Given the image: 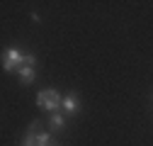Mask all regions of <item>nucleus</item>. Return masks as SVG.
<instances>
[{
	"instance_id": "obj_7",
	"label": "nucleus",
	"mask_w": 153,
	"mask_h": 146,
	"mask_svg": "<svg viewBox=\"0 0 153 146\" xmlns=\"http://www.w3.org/2000/svg\"><path fill=\"white\" fill-rule=\"evenodd\" d=\"M27 134H34V136L42 134V124H39V119H34V122L29 124V132H27Z\"/></svg>"
},
{
	"instance_id": "obj_4",
	"label": "nucleus",
	"mask_w": 153,
	"mask_h": 146,
	"mask_svg": "<svg viewBox=\"0 0 153 146\" xmlns=\"http://www.w3.org/2000/svg\"><path fill=\"white\" fill-rule=\"evenodd\" d=\"M34 78H36V68H34V66H22V68H20V80H22L25 85H29Z\"/></svg>"
},
{
	"instance_id": "obj_6",
	"label": "nucleus",
	"mask_w": 153,
	"mask_h": 146,
	"mask_svg": "<svg viewBox=\"0 0 153 146\" xmlns=\"http://www.w3.org/2000/svg\"><path fill=\"white\" fill-rule=\"evenodd\" d=\"M32 136H34V134H32ZM34 139H36V146H51V136H49L46 132H42V134H36Z\"/></svg>"
},
{
	"instance_id": "obj_3",
	"label": "nucleus",
	"mask_w": 153,
	"mask_h": 146,
	"mask_svg": "<svg viewBox=\"0 0 153 146\" xmlns=\"http://www.w3.org/2000/svg\"><path fill=\"white\" fill-rule=\"evenodd\" d=\"M61 107L66 110L68 115H75V112H78V110H80V102H78V95H73V93H71V95H66V98H63V105H61Z\"/></svg>"
},
{
	"instance_id": "obj_1",
	"label": "nucleus",
	"mask_w": 153,
	"mask_h": 146,
	"mask_svg": "<svg viewBox=\"0 0 153 146\" xmlns=\"http://www.w3.org/2000/svg\"><path fill=\"white\" fill-rule=\"evenodd\" d=\"M36 105H39L42 110H46V112H56V110H59L61 105H63V98L59 95V93H56V90H42V93L39 95H36Z\"/></svg>"
},
{
	"instance_id": "obj_5",
	"label": "nucleus",
	"mask_w": 153,
	"mask_h": 146,
	"mask_svg": "<svg viewBox=\"0 0 153 146\" xmlns=\"http://www.w3.org/2000/svg\"><path fill=\"white\" fill-rule=\"evenodd\" d=\"M49 124H51V129H53V132H61L63 127H66V119H63V115L53 112V115H51V119H49Z\"/></svg>"
},
{
	"instance_id": "obj_2",
	"label": "nucleus",
	"mask_w": 153,
	"mask_h": 146,
	"mask_svg": "<svg viewBox=\"0 0 153 146\" xmlns=\"http://www.w3.org/2000/svg\"><path fill=\"white\" fill-rule=\"evenodd\" d=\"M22 66H27V54H22L20 49H7L3 54V71H20Z\"/></svg>"
}]
</instances>
